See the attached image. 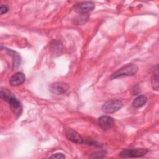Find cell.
<instances>
[{
	"label": "cell",
	"instance_id": "obj_14",
	"mask_svg": "<svg viewBox=\"0 0 159 159\" xmlns=\"http://www.w3.org/2000/svg\"><path fill=\"white\" fill-rule=\"evenodd\" d=\"M51 158H65V155L62 153H57L50 157Z\"/></svg>",
	"mask_w": 159,
	"mask_h": 159
},
{
	"label": "cell",
	"instance_id": "obj_7",
	"mask_svg": "<svg viewBox=\"0 0 159 159\" xmlns=\"http://www.w3.org/2000/svg\"><path fill=\"white\" fill-rule=\"evenodd\" d=\"M94 4L93 2H83L77 4L75 7V11L79 14H85L91 11L94 8Z\"/></svg>",
	"mask_w": 159,
	"mask_h": 159
},
{
	"label": "cell",
	"instance_id": "obj_5",
	"mask_svg": "<svg viewBox=\"0 0 159 159\" xmlns=\"http://www.w3.org/2000/svg\"><path fill=\"white\" fill-rule=\"evenodd\" d=\"M68 85L63 82H57L51 84L50 89L51 92L57 95L65 94L68 90Z\"/></svg>",
	"mask_w": 159,
	"mask_h": 159
},
{
	"label": "cell",
	"instance_id": "obj_4",
	"mask_svg": "<svg viewBox=\"0 0 159 159\" xmlns=\"http://www.w3.org/2000/svg\"><path fill=\"white\" fill-rule=\"evenodd\" d=\"M148 152V150L143 148L125 149L122 150L119 155L122 158H138L145 155Z\"/></svg>",
	"mask_w": 159,
	"mask_h": 159
},
{
	"label": "cell",
	"instance_id": "obj_6",
	"mask_svg": "<svg viewBox=\"0 0 159 159\" xmlns=\"http://www.w3.org/2000/svg\"><path fill=\"white\" fill-rule=\"evenodd\" d=\"M98 124L103 130L106 131L112 127L114 124V120L113 118L110 116H102L98 119Z\"/></svg>",
	"mask_w": 159,
	"mask_h": 159
},
{
	"label": "cell",
	"instance_id": "obj_11",
	"mask_svg": "<svg viewBox=\"0 0 159 159\" xmlns=\"http://www.w3.org/2000/svg\"><path fill=\"white\" fill-rule=\"evenodd\" d=\"M6 50L8 52V53H9L10 55H12L13 58H14V60H14L13 65H14V68H17L19 65V64L20 63V57L14 51H12L11 50H9V49H7Z\"/></svg>",
	"mask_w": 159,
	"mask_h": 159
},
{
	"label": "cell",
	"instance_id": "obj_2",
	"mask_svg": "<svg viewBox=\"0 0 159 159\" xmlns=\"http://www.w3.org/2000/svg\"><path fill=\"white\" fill-rule=\"evenodd\" d=\"M138 66L136 64L129 63L119 68L117 71L114 72L111 76V80L124 77L130 76L136 74L138 71Z\"/></svg>",
	"mask_w": 159,
	"mask_h": 159
},
{
	"label": "cell",
	"instance_id": "obj_1",
	"mask_svg": "<svg viewBox=\"0 0 159 159\" xmlns=\"http://www.w3.org/2000/svg\"><path fill=\"white\" fill-rule=\"evenodd\" d=\"M1 99L7 102L12 111L17 116H20L22 111L21 102L16 98L14 94L7 89H1L0 93Z\"/></svg>",
	"mask_w": 159,
	"mask_h": 159
},
{
	"label": "cell",
	"instance_id": "obj_8",
	"mask_svg": "<svg viewBox=\"0 0 159 159\" xmlns=\"http://www.w3.org/2000/svg\"><path fill=\"white\" fill-rule=\"evenodd\" d=\"M65 134L67 139L73 143H75L77 144L85 143L84 139L80 135V134L72 129H70V128L67 129L65 131Z\"/></svg>",
	"mask_w": 159,
	"mask_h": 159
},
{
	"label": "cell",
	"instance_id": "obj_3",
	"mask_svg": "<svg viewBox=\"0 0 159 159\" xmlns=\"http://www.w3.org/2000/svg\"><path fill=\"white\" fill-rule=\"evenodd\" d=\"M123 106V103L119 99H112L106 102L102 106V110L103 112L111 114L114 113L120 110Z\"/></svg>",
	"mask_w": 159,
	"mask_h": 159
},
{
	"label": "cell",
	"instance_id": "obj_9",
	"mask_svg": "<svg viewBox=\"0 0 159 159\" xmlns=\"http://www.w3.org/2000/svg\"><path fill=\"white\" fill-rule=\"evenodd\" d=\"M25 80V76L22 72L14 74L9 80V84L12 86H19L23 84Z\"/></svg>",
	"mask_w": 159,
	"mask_h": 159
},
{
	"label": "cell",
	"instance_id": "obj_13",
	"mask_svg": "<svg viewBox=\"0 0 159 159\" xmlns=\"http://www.w3.org/2000/svg\"><path fill=\"white\" fill-rule=\"evenodd\" d=\"M106 152L104 151H99V152H95L90 155L89 157L91 158H104L106 156Z\"/></svg>",
	"mask_w": 159,
	"mask_h": 159
},
{
	"label": "cell",
	"instance_id": "obj_15",
	"mask_svg": "<svg viewBox=\"0 0 159 159\" xmlns=\"http://www.w3.org/2000/svg\"><path fill=\"white\" fill-rule=\"evenodd\" d=\"M9 11V8L7 6H1L0 7V12L1 14H3L6 13Z\"/></svg>",
	"mask_w": 159,
	"mask_h": 159
},
{
	"label": "cell",
	"instance_id": "obj_12",
	"mask_svg": "<svg viewBox=\"0 0 159 159\" xmlns=\"http://www.w3.org/2000/svg\"><path fill=\"white\" fill-rule=\"evenodd\" d=\"M152 86L153 90L158 91V72L154 73L151 79Z\"/></svg>",
	"mask_w": 159,
	"mask_h": 159
},
{
	"label": "cell",
	"instance_id": "obj_10",
	"mask_svg": "<svg viewBox=\"0 0 159 159\" xmlns=\"http://www.w3.org/2000/svg\"><path fill=\"white\" fill-rule=\"evenodd\" d=\"M147 101V98L144 95H140L135 98L132 102V106L135 108H140L143 106Z\"/></svg>",
	"mask_w": 159,
	"mask_h": 159
}]
</instances>
